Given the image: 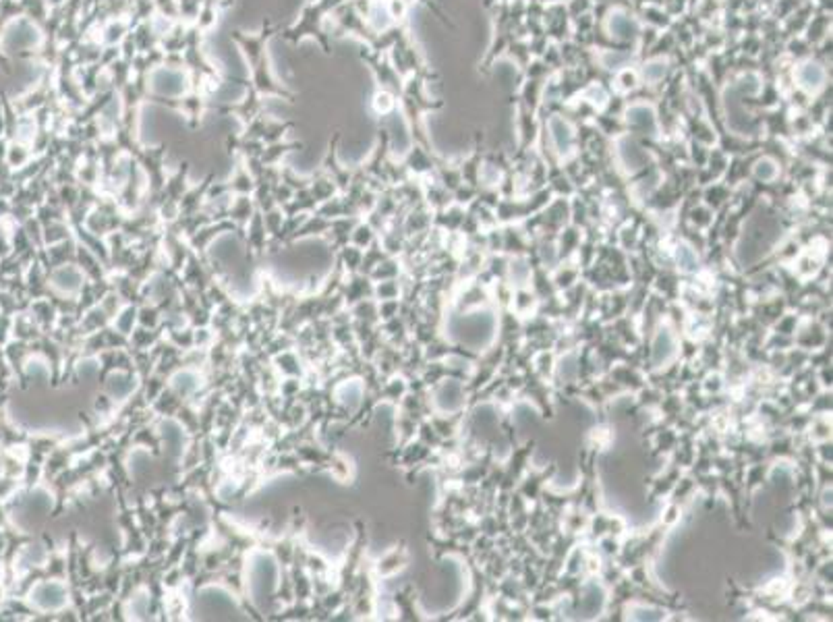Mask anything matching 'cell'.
<instances>
[{
    "label": "cell",
    "instance_id": "1",
    "mask_svg": "<svg viewBox=\"0 0 833 622\" xmlns=\"http://www.w3.org/2000/svg\"><path fill=\"white\" fill-rule=\"evenodd\" d=\"M547 127H549V137H551V143H553L556 152L562 154V156H568L572 152V147H574V129H572V125L556 114V116L549 118Z\"/></svg>",
    "mask_w": 833,
    "mask_h": 622
},
{
    "label": "cell",
    "instance_id": "2",
    "mask_svg": "<svg viewBox=\"0 0 833 622\" xmlns=\"http://www.w3.org/2000/svg\"><path fill=\"white\" fill-rule=\"evenodd\" d=\"M825 79H827L825 68H823L819 62H815V60H807V62H803V64L796 68V81H798V85H800L805 91H809V93L821 91L823 85H825Z\"/></svg>",
    "mask_w": 833,
    "mask_h": 622
},
{
    "label": "cell",
    "instance_id": "3",
    "mask_svg": "<svg viewBox=\"0 0 833 622\" xmlns=\"http://www.w3.org/2000/svg\"><path fill=\"white\" fill-rule=\"evenodd\" d=\"M626 122H628L630 127L643 131V133L657 135V116H655L653 106H647V104H632V106L626 110Z\"/></svg>",
    "mask_w": 833,
    "mask_h": 622
},
{
    "label": "cell",
    "instance_id": "4",
    "mask_svg": "<svg viewBox=\"0 0 833 622\" xmlns=\"http://www.w3.org/2000/svg\"><path fill=\"white\" fill-rule=\"evenodd\" d=\"M607 31L616 39H630L639 33V23L624 10H612L607 17Z\"/></svg>",
    "mask_w": 833,
    "mask_h": 622
},
{
    "label": "cell",
    "instance_id": "5",
    "mask_svg": "<svg viewBox=\"0 0 833 622\" xmlns=\"http://www.w3.org/2000/svg\"><path fill=\"white\" fill-rule=\"evenodd\" d=\"M668 75V60L666 58H653L649 62H645L643 66V79L647 83H659L663 77Z\"/></svg>",
    "mask_w": 833,
    "mask_h": 622
},
{
    "label": "cell",
    "instance_id": "6",
    "mask_svg": "<svg viewBox=\"0 0 833 622\" xmlns=\"http://www.w3.org/2000/svg\"><path fill=\"white\" fill-rule=\"evenodd\" d=\"M599 60L607 71H620L632 60V56L628 52H603L599 56Z\"/></svg>",
    "mask_w": 833,
    "mask_h": 622
},
{
    "label": "cell",
    "instance_id": "7",
    "mask_svg": "<svg viewBox=\"0 0 833 622\" xmlns=\"http://www.w3.org/2000/svg\"><path fill=\"white\" fill-rule=\"evenodd\" d=\"M755 174H757L759 179H774V176L778 174V166H776L774 160L763 158V160H759V162L755 164Z\"/></svg>",
    "mask_w": 833,
    "mask_h": 622
},
{
    "label": "cell",
    "instance_id": "8",
    "mask_svg": "<svg viewBox=\"0 0 833 622\" xmlns=\"http://www.w3.org/2000/svg\"><path fill=\"white\" fill-rule=\"evenodd\" d=\"M585 98H589V102H593V104L599 106V108H603V106H605V100H607L605 91H603L599 85H591V87L585 91Z\"/></svg>",
    "mask_w": 833,
    "mask_h": 622
},
{
    "label": "cell",
    "instance_id": "9",
    "mask_svg": "<svg viewBox=\"0 0 833 622\" xmlns=\"http://www.w3.org/2000/svg\"><path fill=\"white\" fill-rule=\"evenodd\" d=\"M376 104H378V110H384V112H386V110L392 106V100H390V95H386V93H380Z\"/></svg>",
    "mask_w": 833,
    "mask_h": 622
}]
</instances>
